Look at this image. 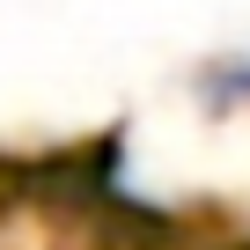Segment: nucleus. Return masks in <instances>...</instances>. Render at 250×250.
<instances>
[{"label": "nucleus", "mask_w": 250, "mask_h": 250, "mask_svg": "<svg viewBox=\"0 0 250 250\" xmlns=\"http://www.w3.org/2000/svg\"><path fill=\"white\" fill-rule=\"evenodd\" d=\"M191 96L206 103V110H250V52H213L199 74H191Z\"/></svg>", "instance_id": "1"}]
</instances>
